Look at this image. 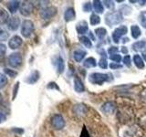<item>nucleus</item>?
<instances>
[{"label": "nucleus", "instance_id": "obj_1", "mask_svg": "<svg viewBox=\"0 0 146 137\" xmlns=\"http://www.w3.org/2000/svg\"><path fill=\"white\" fill-rule=\"evenodd\" d=\"M123 20L122 14L121 11H114L110 12L105 16V22L110 27L114 25H119Z\"/></svg>", "mask_w": 146, "mask_h": 137}, {"label": "nucleus", "instance_id": "obj_2", "mask_svg": "<svg viewBox=\"0 0 146 137\" xmlns=\"http://www.w3.org/2000/svg\"><path fill=\"white\" fill-rule=\"evenodd\" d=\"M107 80H109V74H104V73L94 72L91 73L89 77V81L92 84L102 85Z\"/></svg>", "mask_w": 146, "mask_h": 137}, {"label": "nucleus", "instance_id": "obj_3", "mask_svg": "<svg viewBox=\"0 0 146 137\" xmlns=\"http://www.w3.org/2000/svg\"><path fill=\"white\" fill-rule=\"evenodd\" d=\"M34 23L29 19H26L22 22L21 34L24 38H29L34 32Z\"/></svg>", "mask_w": 146, "mask_h": 137}, {"label": "nucleus", "instance_id": "obj_4", "mask_svg": "<svg viewBox=\"0 0 146 137\" xmlns=\"http://www.w3.org/2000/svg\"><path fill=\"white\" fill-rule=\"evenodd\" d=\"M7 61H8V65L10 66V67H12V68H17V67H19L21 64H22V61H23L22 55L19 52L11 53L8 56Z\"/></svg>", "mask_w": 146, "mask_h": 137}, {"label": "nucleus", "instance_id": "obj_5", "mask_svg": "<svg viewBox=\"0 0 146 137\" xmlns=\"http://www.w3.org/2000/svg\"><path fill=\"white\" fill-rule=\"evenodd\" d=\"M58 9L57 7H55L53 6L50 7H45L41 8V10L39 12V16L42 19H49V18L53 17L57 14Z\"/></svg>", "mask_w": 146, "mask_h": 137}, {"label": "nucleus", "instance_id": "obj_6", "mask_svg": "<svg viewBox=\"0 0 146 137\" xmlns=\"http://www.w3.org/2000/svg\"><path fill=\"white\" fill-rule=\"evenodd\" d=\"M33 10H34V4L31 1H24L20 5L19 11L22 16L29 17L32 14Z\"/></svg>", "mask_w": 146, "mask_h": 137}, {"label": "nucleus", "instance_id": "obj_7", "mask_svg": "<svg viewBox=\"0 0 146 137\" xmlns=\"http://www.w3.org/2000/svg\"><path fill=\"white\" fill-rule=\"evenodd\" d=\"M51 125L55 130H62L65 127V120L60 114H55L51 118Z\"/></svg>", "mask_w": 146, "mask_h": 137}, {"label": "nucleus", "instance_id": "obj_8", "mask_svg": "<svg viewBox=\"0 0 146 137\" xmlns=\"http://www.w3.org/2000/svg\"><path fill=\"white\" fill-rule=\"evenodd\" d=\"M88 111H89L88 107H87L86 105L83 104V103L75 104L74 106H73V108H72L73 113H74L76 116H79V117L86 115L87 112H88Z\"/></svg>", "mask_w": 146, "mask_h": 137}, {"label": "nucleus", "instance_id": "obj_9", "mask_svg": "<svg viewBox=\"0 0 146 137\" xmlns=\"http://www.w3.org/2000/svg\"><path fill=\"white\" fill-rule=\"evenodd\" d=\"M127 30L128 29H127L126 26H121V27H117V29L114 30L113 33H112V39H113L114 42L119 43V41H120L121 37L127 33Z\"/></svg>", "mask_w": 146, "mask_h": 137}, {"label": "nucleus", "instance_id": "obj_10", "mask_svg": "<svg viewBox=\"0 0 146 137\" xmlns=\"http://www.w3.org/2000/svg\"><path fill=\"white\" fill-rule=\"evenodd\" d=\"M23 40L19 36H13L8 41V47L11 49H17L22 45Z\"/></svg>", "mask_w": 146, "mask_h": 137}, {"label": "nucleus", "instance_id": "obj_11", "mask_svg": "<svg viewBox=\"0 0 146 137\" xmlns=\"http://www.w3.org/2000/svg\"><path fill=\"white\" fill-rule=\"evenodd\" d=\"M20 26V19L17 17L13 16L9 18V20L7 22V27L9 30L11 31H16Z\"/></svg>", "mask_w": 146, "mask_h": 137}, {"label": "nucleus", "instance_id": "obj_12", "mask_svg": "<svg viewBox=\"0 0 146 137\" xmlns=\"http://www.w3.org/2000/svg\"><path fill=\"white\" fill-rule=\"evenodd\" d=\"M115 104H114L113 102H105L104 104H102V108H100V110H102V112L106 113V114H111L114 111H115Z\"/></svg>", "mask_w": 146, "mask_h": 137}, {"label": "nucleus", "instance_id": "obj_13", "mask_svg": "<svg viewBox=\"0 0 146 137\" xmlns=\"http://www.w3.org/2000/svg\"><path fill=\"white\" fill-rule=\"evenodd\" d=\"M20 2L19 1H15V0H12V1H9L7 2V9H8V11L10 12L11 14H14V13H16L18 9L20 8Z\"/></svg>", "mask_w": 146, "mask_h": 137}, {"label": "nucleus", "instance_id": "obj_14", "mask_svg": "<svg viewBox=\"0 0 146 137\" xmlns=\"http://www.w3.org/2000/svg\"><path fill=\"white\" fill-rule=\"evenodd\" d=\"M75 17H76V13H75L74 8L68 7L66 9L65 13H64V19H65L66 22L72 21L75 18Z\"/></svg>", "mask_w": 146, "mask_h": 137}, {"label": "nucleus", "instance_id": "obj_15", "mask_svg": "<svg viewBox=\"0 0 146 137\" xmlns=\"http://www.w3.org/2000/svg\"><path fill=\"white\" fill-rule=\"evenodd\" d=\"M74 90L77 91V92H83L85 90V87L82 80L80 79L79 77H75L74 78Z\"/></svg>", "mask_w": 146, "mask_h": 137}, {"label": "nucleus", "instance_id": "obj_16", "mask_svg": "<svg viewBox=\"0 0 146 137\" xmlns=\"http://www.w3.org/2000/svg\"><path fill=\"white\" fill-rule=\"evenodd\" d=\"M76 29H77V32L80 35H83L85 34L87 31L89 30V27H88V23L86 21H80L79 24L77 25L76 27Z\"/></svg>", "mask_w": 146, "mask_h": 137}, {"label": "nucleus", "instance_id": "obj_17", "mask_svg": "<svg viewBox=\"0 0 146 137\" xmlns=\"http://www.w3.org/2000/svg\"><path fill=\"white\" fill-rule=\"evenodd\" d=\"M9 14L8 12L4 8H0V26L7 24L9 20Z\"/></svg>", "mask_w": 146, "mask_h": 137}, {"label": "nucleus", "instance_id": "obj_18", "mask_svg": "<svg viewBox=\"0 0 146 137\" xmlns=\"http://www.w3.org/2000/svg\"><path fill=\"white\" fill-rule=\"evenodd\" d=\"M87 55L85 50H82V49H77L73 52V58L77 61V62H80L82 59L85 58V56Z\"/></svg>", "mask_w": 146, "mask_h": 137}, {"label": "nucleus", "instance_id": "obj_19", "mask_svg": "<svg viewBox=\"0 0 146 137\" xmlns=\"http://www.w3.org/2000/svg\"><path fill=\"white\" fill-rule=\"evenodd\" d=\"M38 79H39V72L35 70L29 76V78H27L26 81L29 84H34L38 80Z\"/></svg>", "mask_w": 146, "mask_h": 137}, {"label": "nucleus", "instance_id": "obj_20", "mask_svg": "<svg viewBox=\"0 0 146 137\" xmlns=\"http://www.w3.org/2000/svg\"><path fill=\"white\" fill-rule=\"evenodd\" d=\"M133 62L135 64V66L138 68H144V62L143 59H141L140 55H134L133 56Z\"/></svg>", "mask_w": 146, "mask_h": 137}, {"label": "nucleus", "instance_id": "obj_21", "mask_svg": "<svg viewBox=\"0 0 146 137\" xmlns=\"http://www.w3.org/2000/svg\"><path fill=\"white\" fill-rule=\"evenodd\" d=\"M96 65H97V62H96V59L94 58H88V59H86L83 62V66L88 68H94L96 67Z\"/></svg>", "mask_w": 146, "mask_h": 137}, {"label": "nucleus", "instance_id": "obj_22", "mask_svg": "<svg viewBox=\"0 0 146 137\" xmlns=\"http://www.w3.org/2000/svg\"><path fill=\"white\" fill-rule=\"evenodd\" d=\"M131 36L133 39H138L141 34L140 27L137 25H132L131 27Z\"/></svg>", "mask_w": 146, "mask_h": 137}, {"label": "nucleus", "instance_id": "obj_23", "mask_svg": "<svg viewBox=\"0 0 146 137\" xmlns=\"http://www.w3.org/2000/svg\"><path fill=\"white\" fill-rule=\"evenodd\" d=\"M57 70H58V73L61 74V73L65 70V63H64V61L61 57H58L57 59Z\"/></svg>", "mask_w": 146, "mask_h": 137}, {"label": "nucleus", "instance_id": "obj_24", "mask_svg": "<svg viewBox=\"0 0 146 137\" xmlns=\"http://www.w3.org/2000/svg\"><path fill=\"white\" fill-rule=\"evenodd\" d=\"M93 8H94V10L99 14H102L104 10L102 3L99 1V0H95V1H93Z\"/></svg>", "mask_w": 146, "mask_h": 137}, {"label": "nucleus", "instance_id": "obj_25", "mask_svg": "<svg viewBox=\"0 0 146 137\" xmlns=\"http://www.w3.org/2000/svg\"><path fill=\"white\" fill-rule=\"evenodd\" d=\"M80 41L85 46L86 48H88V49L92 48V43H91L90 38H88V37H85V36L80 37Z\"/></svg>", "mask_w": 146, "mask_h": 137}, {"label": "nucleus", "instance_id": "obj_26", "mask_svg": "<svg viewBox=\"0 0 146 137\" xmlns=\"http://www.w3.org/2000/svg\"><path fill=\"white\" fill-rule=\"evenodd\" d=\"M95 34L96 36L98 37L99 39H102L107 34V30L104 29V27H99V29H95Z\"/></svg>", "mask_w": 146, "mask_h": 137}, {"label": "nucleus", "instance_id": "obj_27", "mask_svg": "<svg viewBox=\"0 0 146 137\" xmlns=\"http://www.w3.org/2000/svg\"><path fill=\"white\" fill-rule=\"evenodd\" d=\"M146 46V42L144 40H141V41H137V42H135L133 45H132V49H133L134 50H141L145 48Z\"/></svg>", "mask_w": 146, "mask_h": 137}, {"label": "nucleus", "instance_id": "obj_28", "mask_svg": "<svg viewBox=\"0 0 146 137\" xmlns=\"http://www.w3.org/2000/svg\"><path fill=\"white\" fill-rule=\"evenodd\" d=\"M9 38V33L6 30L0 27V41H6Z\"/></svg>", "mask_w": 146, "mask_h": 137}, {"label": "nucleus", "instance_id": "obj_29", "mask_svg": "<svg viewBox=\"0 0 146 137\" xmlns=\"http://www.w3.org/2000/svg\"><path fill=\"white\" fill-rule=\"evenodd\" d=\"M90 24L92 26H95L100 22V17L98 15H96V14H92V15L90 16Z\"/></svg>", "mask_w": 146, "mask_h": 137}, {"label": "nucleus", "instance_id": "obj_30", "mask_svg": "<svg viewBox=\"0 0 146 137\" xmlns=\"http://www.w3.org/2000/svg\"><path fill=\"white\" fill-rule=\"evenodd\" d=\"M7 78L5 74H2V73H0V89H3L5 86L7 84Z\"/></svg>", "mask_w": 146, "mask_h": 137}, {"label": "nucleus", "instance_id": "obj_31", "mask_svg": "<svg viewBox=\"0 0 146 137\" xmlns=\"http://www.w3.org/2000/svg\"><path fill=\"white\" fill-rule=\"evenodd\" d=\"M139 20L141 22V26L146 27V11H143L139 16Z\"/></svg>", "mask_w": 146, "mask_h": 137}, {"label": "nucleus", "instance_id": "obj_32", "mask_svg": "<svg viewBox=\"0 0 146 137\" xmlns=\"http://www.w3.org/2000/svg\"><path fill=\"white\" fill-rule=\"evenodd\" d=\"M4 71H5V73L8 76V77H11V78H15L17 75V71H15L14 70H10V68H5L4 70Z\"/></svg>", "mask_w": 146, "mask_h": 137}, {"label": "nucleus", "instance_id": "obj_33", "mask_svg": "<svg viewBox=\"0 0 146 137\" xmlns=\"http://www.w3.org/2000/svg\"><path fill=\"white\" fill-rule=\"evenodd\" d=\"M99 66L102 68H104V70H106L108 68V62H107V59L105 58H102L100 59L99 61Z\"/></svg>", "mask_w": 146, "mask_h": 137}, {"label": "nucleus", "instance_id": "obj_34", "mask_svg": "<svg viewBox=\"0 0 146 137\" xmlns=\"http://www.w3.org/2000/svg\"><path fill=\"white\" fill-rule=\"evenodd\" d=\"M110 59H111V61H115V62H121V56L119 54H113V55H110Z\"/></svg>", "mask_w": 146, "mask_h": 137}, {"label": "nucleus", "instance_id": "obj_35", "mask_svg": "<svg viewBox=\"0 0 146 137\" xmlns=\"http://www.w3.org/2000/svg\"><path fill=\"white\" fill-rule=\"evenodd\" d=\"M123 63H124V65H126L127 67H131V57L129 55H126V56L123 58Z\"/></svg>", "mask_w": 146, "mask_h": 137}, {"label": "nucleus", "instance_id": "obj_36", "mask_svg": "<svg viewBox=\"0 0 146 137\" xmlns=\"http://www.w3.org/2000/svg\"><path fill=\"white\" fill-rule=\"evenodd\" d=\"M7 51V46L5 44L0 43V57H3Z\"/></svg>", "mask_w": 146, "mask_h": 137}, {"label": "nucleus", "instance_id": "obj_37", "mask_svg": "<svg viewBox=\"0 0 146 137\" xmlns=\"http://www.w3.org/2000/svg\"><path fill=\"white\" fill-rule=\"evenodd\" d=\"M18 87H19V82H17V83L15 84V86H14V88H13V94H12V99L13 100H15L16 96H17Z\"/></svg>", "mask_w": 146, "mask_h": 137}, {"label": "nucleus", "instance_id": "obj_38", "mask_svg": "<svg viewBox=\"0 0 146 137\" xmlns=\"http://www.w3.org/2000/svg\"><path fill=\"white\" fill-rule=\"evenodd\" d=\"M103 4H104V6L107 7L109 9H113L114 8L113 1H108V0H106V1H103Z\"/></svg>", "mask_w": 146, "mask_h": 137}, {"label": "nucleus", "instance_id": "obj_39", "mask_svg": "<svg viewBox=\"0 0 146 137\" xmlns=\"http://www.w3.org/2000/svg\"><path fill=\"white\" fill-rule=\"evenodd\" d=\"M118 51H119V49L117 47H111V48H109V49H108V52L110 53V55L117 54Z\"/></svg>", "mask_w": 146, "mask_h": 137}, {"label": "nucleus", "instance_id": "obj_40", "mask_svg": "<svg viewBox=\"0 0 146 137\" xmlns=\"http://www.w3.org/2000/svg\"><path fill=\"white\" fill-rule=\"evenodd\" d=\"M122 66L121 65V64L119 63H115V62H112L110 64V68H111V70H117V68H121Z\"/></svg>", "mask_w": 146, "mask_h": 137}, {"label": "nucleus", "instance_id": "obj_41", "mask_svg": "<svg viewBox=\"0 0 146 137\" xmlns=\"http://www.w3.org/2000/svg\"><path fill=\"white\" fill-rule=\"evenodd\" d=\"M83 10L85 12H90L91 10V4L90 2L88 3H86L84 6H83Z\"/></svg>", "mask_w": 146, "mask_h": 137}, {"label": "nucleus", "instance_id": "obj_42", "mask_svg": "<svg viewBox=\"0 0 146 137\" xmlns=\"http://www.w3.org/2000/svg\"><path fill=\"white\" fill-rule=\"evenodd\" d=\"M6 119H7L6 115H5L4 113L0 112V123H1V122H5V121H6Z\"/></svg>", "mask_w": 146, "mask_h": 137}, {"label": "nucleus", "instance_id": "obj_43", "mask_svg": "<svg viewBox=\"0 0 146 137\" xmlns=\"http://www.w3.org/2000/svg\"><path fill=\"white\" fill-rule=\"evenodd\" d=\"M12 131L15 132H18V134H23V132H24V130H23V129H18V128H15V129H13Z\"/></svg>", "mask_w": 146, "mask_h": 137}, {"label": "nucleus", "instance_id": "obj_44", "mask_svg": "<svg viewBox=\"0 0 146 137\" xmlns=\"http://www.w3.org/2000/svg\"><path fill=\"white\" fill-rule=\"evenodd\" d=\"M121 51H122L123 53H125V54H126V53H128V49H125L124 47H122V49H121Z\"/></svg>", "mask_w": 146, "mask_h": 137}, {"label": "nucleus", "instance_id": "obj_45", "mask_svg": "<svg viewBox=\"0 0 146 137\" xmlns=\"http://www.w3.org/2000/svg\"><path fill=\"white\" fill-rule=\"evenodd\" d=\"M127 41H129V39H128L127 38H126V39H123V43H125V42H127Z\"/></svg>", "mask_w": 146, "mask_h": 137}, {"label": "nucleus", "instance_id": "obj_46", "mask_svg": "<svg viewBox=\"0 0 146 137\" xmlns=\"http://www.w3.org/2000/svg\"><path fill=\"white\" fill-rule=\"evenodd\" d=\"M2 100H3V99H2V94L0 93V103L2 102Z\"/></svg>", "mask_w": 146, "mask_h": 137}, {"label": "nucleus", "instance_id": "obj_47", "mask_svg": "<svg viewBox=\"0 0 146 137\" xmlns=\"http://www.w3.org/2000/svg\"><path fill=\"white\" fill-rule=\"evenodd\" d=\"M143 59H145V61H146V54H145V53L143 54Z\"/></svg>", "mask_w": 146, "mask_h": 137}]
</instances>
